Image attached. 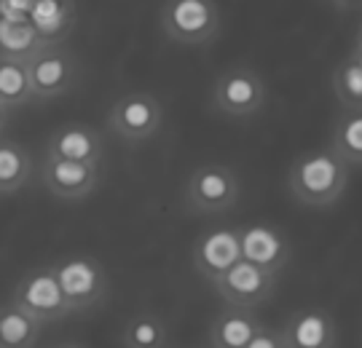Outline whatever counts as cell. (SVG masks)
I'll list each match as a JSON object with an SVG mask.
<instances>
[{
	"label": "cell",
	"mask_w": 362,
	"mask_h": 348,
	"mask_svg": "<svg viewBox=\"0 0 362 348\" xmlns=\"http://www.w3.org/2000/svg\"><path fill=\"white\" fill-rule=\"evenodd\" d=\"M287 188H290L293 198L303 207H333L349 188V164L341 161L330 145L303 150L290 164Z\"/></svg>",
	"instance_id": "1"
},
{
	"label": "cell",
	"mask_w": 362,
	"mask_h": 348,
	"mask_svg": "<svg viewBox=\"0 0 362 348\" xmlns=\"http://www.w3.org/2000/svg\"><path fill=\"white\" fill-rule=\"evenodd\" d=\"M242 182L239 174L226 164H202L185 182V207L196 215H220L239 201Z\"/></svg>",
	"instance_id": "2"
},
{
	"label": "cell",
	"mask_w": 362,
	"mask_h": 348,
	"mask_svg": "<svg viewBox=\"0 0 362 348\" xmlns=\"http://www.w3.org/2000/svg\"><path fill=\"white\" fill-rule=\"evenodd\" d=\"M266 80L247 65L226 67L212 86V107L220 116L252 118L266 107Z\"/></svg>",
	"instance_id": "3"
},
{
	"label": "cell",
	"mask_w": 362,
	"mask_h": 348,
	"mask_svg": "<svg viewBox=\"0 0 362 348\" xmlns=\"http://www.w3.org/2000/svg\"><path fill=\"white\" fill-rule=\"evenodd\" d=\"M161 30L180 46H202L218 35L220 8L215 0H167L161 8Z\"/></svg>",
	"instance_id": "4"
},
{
	"label": "cell",
	"mask_w": 362,
	"mask_h": 348,
	"mask_svg": "<svg viewBox=\"0 0 362 348\" xmlns=\"http://www.w3.org/2000/svg\"><path fill=\"white\" fill-rule=\"evenodd\" d=\"M57 273V282L65 292V300L70 306V313L76 311L94 308L107 295V271L97 258L91 255H70L52 265Z\"/></svg>",
	"instance_id": "5"
},
{
	"label": "cell",
	"mask_w": 362,
	"mask_h": 348,
	"mask_svg": "<svg viewBox=\"0 0 362 348\" xmlns=\"http://www.w3.org/2000/svg\"><path fill=\"white\" fill-rule=\"evenodd\" d=\"M164 121L161 102L148 91H129L124 97H118L113 107L107 110V129L116 134L118 140L129 142H145L156 137Z\"/></svg>",
	"instance_id": "6"
},
{
	"label": "cell",
	"mask_w": 362,
	"mask_h": 348,
	"mask_svg": "<svg viewBox=\"0 0 362 348\" xmlns=\"http://www.w3.org/2000/svg\"><path fill=\"white\" fill-rule=\"evenodd\" d=\"M11 303H16L40 324L57 322V319L70 313L65 292L57 282V273L52 265H38V268L27 271L13 287Z\"/></svg>",
	"instance_id": "7"
},
{
	"label": "cell",
	"mask_w": 362,
	"mask_h": 348,
	"mask_svg": "<svg viewBox=\"0 0 362 348\" xmlns=\"http://www.w3.org/2000/svg\"><path fill=\"white\" fill-rule=\"evenodd\" d=\"M276 279H279V273L263 271L247 260H236L228 271L220 273L212 282V287L223 297L226 306L255 311L269 303V297L276 289Z\"/></svg>",
	"instance_id": "8"
},
{
	"label": "cell",
	"mask_w": 362,
	"mask_h": 348,
	"mask_svg": "<svg viewBox=\"0 0 362 348\" xmlns=\"http://www.w3.org/2000/svg\"><path fill=\"white\" fill-rule=\"evenodd\" d=\"M27 76H30V89L33 100H54L62 97L76 86L78 62L76 56L59 43H49L40 54H35L27 62Z\"/></svg>",
	"instance_id": "9"
},
{
	"label": "cell",
	"mask_w": 362,
	"mask_h": 348,
	"mask_svg": "<svg viewBox=\"0 0 362 348\" xmlns=\"http://www.w3.org/2000/svg\"><path fill=\"white\" fill-rule=\"evenodd\" d=\"M242 260L258 265L263 271L279 273L290 263V239L269 222H250L239 228Z\"/></svg>",
	"instance_id": "10"
},
{
	"label": "cell",
	"mask_w": 362,
	"mask_h": 348,
	"mask_svg": "<svg viewBox=\"0 0 362 348\" xmlns=\"http://www.w3.org/2000/svg\"><path fill=\"white\" fill-rule=\"evenodd\" d=\"M100 164H81L46 155L43 161V185L46 191L62 201H83L94 193L100 182Z\"/></svg>",
	"instance_id": "11"
},
{
	"label": "cell",
	"mask_w": 362,
	"mask_h": 348,
	"mask_svg": "<svg viewBox=\"0 0 362 348\" xmlns=\"http://www.w3.org/2000/svg\"><path fill=\"white\" fill-rule=\"evenodd\" d=\"M191 260L199 276L215 282L220 273H226L236 260H242L239 249V228H209L194 241Z\"/></svg>",
	"instance_id": "12"
},
{
	"label": "cell",
	"mask_w": 362,
	"mask_h": 348,
	"mask_svg": "<svg viewBox=\"0 0 362 348\" xmlns=\"http://www.w3.org/2000/svg\"><path fill=\"white\" fill-rule=\"evenodd\" d=\"M282 337L287 348H336V319L320 306H303L293 311L282 324Z\"/></svg>",
	"instance_id": "13"
},
{
	"label": "cell",
	"mask_w": 362,
	"mask_h": 348,
	"mask_svg": "<svg viewBox=\"0 0 362 348\" xmlns=\"http://www.w3.org/2000/svg\"><path fill=\"white\" fill-rule=\"evenodd\" d=\"M46 155L65 158V161H81V164H100L105 155L103 131H97L89 124H62L52 131Z\"/></svg>",
	"instance_id": "14"
},
{
	"label": "cell",
	"mask_w": 362,
	"mask_h": 348,
	"mask_svg": "<svg viewBox=\"0 0 362 348\" xmlns=\"http://www.w3.org/2000/svg\"><path fill=\"white\" fill-rule=\"evenodd\" d=\"M255 311L226 306L209 324V346L212 348H247V343L260 332Z\"/></svg>",
	"instance_id": "15"
},
{
	"label": "cell",
	"mask_w": 362,
	"mask_h": 348,
	"mask_svg": "<svg viewBox=\"0 0 362 348\" xmlns=\"http://www.w3.org/2000/svg\"><path fill=\"white\" fill-rule=\"evenodd\" d=\"M49 46L40 30L30 19H6L0 16V59L27 65L35 54Z\"/></svg>",
	"instance_id": "16"
},
{
	"label": "cell",
	"mask_w": 362,
	"mask_h": 348,
	"mask_svg": "<svg viewBox=\"0 0 362 348\" xmlns=\"http://www.w3.org/2000/svg\"><path fill=\"white\" fill-rule=\"evenodd\" d=\"M38 319H33L16 303H0V348H33L40 337Z\"/></svg>",
	"instance_id": "17"
},
{
	"label": "cell",
	"mask_w": 362,
	"mask_h": 348,
	"mask_svg": "<svg viewBox=\"0 0 362 348\" xmlns=\"http://www.w3.org/2000/svg\"><path fill=\"white\" fill-rule=\"evenodd\" d=\"M33 174V158L25 145L0 137V196H11L25 188Z\"/></svg>",
	"instance_id": "18"
},
{
	"label": "cell",
	"mask_w": 362,
	"mask_h": 348,
	"mask_svg": "<svg viewBox=\"0 0 362 348\" xmlns=\"http://www.w3.org/2000/svg\"><path fill=\"white\" fill-rule=\"evenodd\" d=\"M330 148L349 167H362V110H341V116L333 124Z\"/></svg>",
	"instance_id": "19"
},
{
	"label": "cell",
	"mask_w": 362,
	"mask_h": 348,
	"mask_svg": "<svg viewBox=\"0 0 362 348\" xmlns=\"http://www.w3.org/2000/svg\"><path fill=\"white\" fill-rule=\"evenodd\" d=\"M121 340H124V348H167L169 330L161 316L143 311L124 324Z\"/></svg>",
	"instance_id": "20"
},
{
	"label": "cell",
	"mask_w": 362,
	"mask_h": 348,
	"mask_svg": "<svg viewBox=\"0 0 362 348\" xmlns=\"http://www.w3.org/2000/svg\"><path fill=\"white\" fill-rule=\"evenodd\" d=\"M0 102L6 107H11V110L33 102L27 65L11 62V59H0Z\"/></svg>",
	"instance_id": "21"
},
{
	"label": "cell",
	"mask_w": 362,
	"mask_h": 348,
	"mask_svg": "<svg viewBox=\"0 0 362 348\" xmlns=\"http://www.w3.org/2000/svg\"><path fill=\"white\" fill-rule=\"evenodd\" d=\"M333 91H336L341 107L362 110V70L351 56L341 59L333 70Z\"/></svg>",
	"instance_id": "22"
},
{
	"label": "cell",
	"mask_w": 362,
	"mask_h": 348,
	"mask_svg": "<svg viewBox=\"0 0 362 348\" xmlns=\"http://www.w3.org/2000/svg\"><path fill=\"white\" fill-rule=\"evenodd\" d=\"M247 348H287L285 346V337H282V332L279 330H274V327H260V332L250 343H247Z\"/></svg>",
	"instance_id": "23"
},
{
	"label": "cell",
	"mask_w": 362,
	"mask_h": 348,
	"mask_svg": "<svg viewBox=\"0 0 362 348\" xmlns=\"http://www.w3.org/2000/svg\"><path fill=\"white\" fill-rule=\"evenodd\" d=\"M11 107H6V104L0 102V137H3V131H6V126H8V121H11Z\"/></svg>",
	"instance_id": "24"
},
{
	"label": "cell",
	"mask_w": 362,
	"mask_h": 348,
	"mask_svg": "<svg viewBox=\"0 0 362 348\" xmlns=\"http://www.w3.org/2000/svg\"><path fill=\"white\" fill-rule=\"evenodd\" d=\"M349 56H351V59H354V62H357V67H360V70H362V46H354V49H351Z\"/></svg>",
	"instance_id": "25"
},
{
	"label": "cell",
	"mask_w": 362,
	"mask_h": 348,
	"mask_svg": "<svg viewBox=\"0 0 362 348\" xmlns=\"http://www.w3.org/2000/svg\"><path fill=\"white\" fill-rule=\"evenodd\" d=\"M49 348H86V346H81V343H54V346H49Z\"/></svg>",
	"instance_id": "26"
},
{
	"label": "cell",
	"mask_w": 362,
	"mask_h": 348,
	"mask_svg": "<svg viewBox=\"0 0 362 348\" xmlns=\"http://www.w3.org/2000/svg\"><path fill=\"white\" fill-rule=\"evenodd\" d=\"M338 6H357V3H362V0H336Z\"/></svg>",
	"instance_id": "27"
},
{
	"label": "cell",
	"mask_w": 362,
	"mask_h": 348,
	"mask_svg": "<svg viewBox=\"0 0 362 348\" xmlns=\"http://www.w3.org/2000/svg\"><path fill=\"white\" fill-rule=\"evenodd\" d=\"M357 46H362V25H360V30H357Z\"/></svg>",
	"instance_id": "28"
}]
</instances>
